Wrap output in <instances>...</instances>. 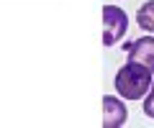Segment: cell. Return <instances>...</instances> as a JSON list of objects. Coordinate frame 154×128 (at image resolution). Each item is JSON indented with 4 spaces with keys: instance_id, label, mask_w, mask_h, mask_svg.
Listing matches in <instances>:
<instances>
[{
    "instance_id": "obj_2",
    "label": "cell",
    "mask_w": 154,
    "mask_h": 128,
    "mask_svg": "<svg viewBox=\"0 0 154 128\" xmlns=\"http://www.w3.org/2000/svg\"><path fill=\"white\" fill-rule=\"evenodd\" d=\"M128 16L118 5H105L103 8V46H116L126 36Z\"/></svg>"
},
{
    "instance_id": "obj_5",
    "label": "cell",
    "mask_w": 154,
    "mask_h": 128,
    "mask_svg": "<svg viewBox=\"0 0 154 128\" xmlns=\"http://www.w3.org/2000/svg\"><path fill=\"white\" fill-rule=\"evenodd\" d=\"M136 23H139L141 31L154 34V0H146V3L136 10Z\"/></svg>"
},
{
    "instance_id": "obj_3",
    "label": "cell",
    "mask_w": 154,
    "mask_h": 128,
    "mask_svg": "<svg viewBox=\"0 0 154 128\" xmlns=\"http://www.w3.org/2000/svg\"><path fill=\"white\" fill-rule=\"evenodd\" d=\"M128 118L126 103L116 95H105L103 97V128H121Z\"/></svg>"
},
{
    "instance_id": "obj_4",
    "label": "cell",
    "mask_w": 154,
    "mask_h": 128,
    "mask_svg": "<svg viewBox=\"0 0 154 128\" xmlns=\"http://www.w3.org/2000/svg\"><path fill=\"white\" fill-rule=\"evenodd\" d=\"M131 61H139L144 67H149L154 72V39L152 36H144V39H136L134 44H126L123 46Z\"/></svg>"
},
{
    "instance_id": "obj_1",
    "label": "cell",
    "mask_w": 154,
    "mask_h": 128,
    "mask_svg": "<svg viewBox=\"0 0 154 128\" xmlns=\"http://www.w3.org/2000/svg\"><path fill=\"white\" fill-rule=\"evenodd\" d=\"M116 92L123 100H141L152 87V69L139 64V61H128L116 72Z\"/></svg>"
},
{
    "instance_id": "obj_6",
    "label": "cell",
    "mask_w": 154,
    "mask_h": 128,
    "mask_svg": "<svg viewBox=\"0 0 154 128\" xmlns=\"http://www.w3.org/2000/svg\"><path fill=\"white\" fill-rule=\"evenodd\" d=\"M144 115L154 118V82H152V87H149V92L144 95Z\"/></svg>"
}]
</instances>
